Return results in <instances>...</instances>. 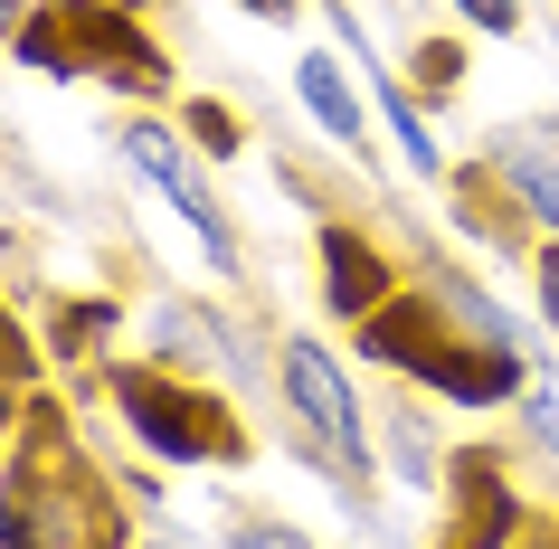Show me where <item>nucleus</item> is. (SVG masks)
I'll return each instance as SVG.
<instances>
[{
    "label": "nucleus",
    "instance_id": "obj_1",
    "mask_svg": "<svg viewBox=\"0 0 559 549\" xmlns=\"http://www.w3.org/2000/svg\"><path fill=\"white\" fill-rule=\"evenodd\" d=\"M20 58L38 67V76H86V86H123V95H162L171 86V58L143 38V20L133 10H115V0H38L29 29L10 38Z\"/></svg>",
    "mask_w": 559,
    "mask_h": 549
},
{
    "label": "nucleus",
    "instance_id": "obj_2",
    "mask_svg": "<svg viewBox=\"0 0 559 549\" xmlns=\"http://www.w3.org/2000/svg\"><path fill=\"white\" fill-rule=\"evenodd\" d=\"M0 549H115V502L76 474L67 427H29V455L0 484Z\"/></svg>",
    "mask_w": 559,
    "mask_h": 549
},
{
    "label": "nucleus",
    "instance_id": "obj_3",
    "mask_svg": "<svg viewBox=\"0 0 559 549\" xmlns=\"http://www.w3.org/2000/svg\"><path fill=\"white\" fill-rule=\"evenodd\" d=\"M275 389H285V407H295V427H304V455L323 464L342 492H360L370 474H380L370 407H360V389H352V370H342V350H332V342L285 332V342H275Z\"/></svg>",
    "mask_w": 559,
    "mask_h": 549
},
{
    "label": "nucleus",
    "instance_id": "obj_4",
    "mask_svg": "<svg viewBox=\"0 0 559 549\" xmlns=\"http://www.w3.org/2000/svg\"><path fill=\"white\" fill-rule=\"evenodd\" d=\"M105 398H115L123 435H133L152 464H237V445H247L209 379L152 370V360H115V370H105Z\"/></svg>",
    "mask_w": 559,
    "mask_h": 549
},
{
    "label": "nucleus",
    "instance_id": "obj_5",
    "mask_svg": "<svg viewBox=\"0 0 559 549\" xmlns=\"http://www.w3.org/2000/svg\"><path fill=\"white\" fill-rule=\"evenodd\" d=\"M115 152H123V171H133V180H152V190H162V200L190 218V237H200V265L228 285V275H237V228H228L218 180H209V171H200V152H190V133H171L162 115H133V123L115 133Z\"/></svg>",
    "mask_w": 559,
    "mask_h": 549
},
{
    "label": "nucleus",
    "instance_id": "obj_6",
    "mask_svg": "<svg viewBox=\"0 0 559 549\" xmlns=\"http://www.w3.org/2000/svg\"><path fill=\"white\" fill-rule=\"evenodd\" d=\"M484 171H493V190H512V200L559 237V115L493 123V133H484Z\"/></svg>",
    "mask_w": 559,
    "mask_h": 549
},
{
    "label": "nucleus",
    "instance_id": "obj_7",
    "mask_svg": "<svg viewBox=\"0 0 559 549\" xmlns=\"http://www.w3.org/2000/svg\"><path fill=\"white\" fill-rule=\"evenodd\" d=\"M445 492H455V540L445 549H502L512 540V521H522V502H512V484H502V464L493 455H465V464H445Z\"/></svg>",
    "mask_w": 559,
    "mask_h": 549
},
{
    "label": "nucleus",
    "instance_id": "obj_8",
    "mask_svg": "<svg viewBox=\"0 0 559 549\" xmlns=\"http://www.w3.org/2000/svg\"><path fill=\"white\" fill-rule=\"evenodd\" d=\"M295 105L313 115V133H323L332 152H360V133H370V105H360L352 67L332 58V48H304V58H295Z\"/></svg>",
    "mask_w": 559,
    "mask_h": 549
},
{
    "label": "nucleus",
    "instance_id": "obj_9",
    "mask_svg": "<svg viewBox=\"0 0 559 549\" xmlns=\"http://www.w3.org/2000/svg\"><path fill=\"white\" fill-rule=\"evenodd\" d=\"M313 237H323V294H332V313H342V322L380 313L389 294H399V265H389L360 228H313Z\"/></svg>",
    "mask_w": 559,
    "mask_h": 549
},
{
    "label": "nucleus",
    "instance_id": "obj_10",
    "mask_svg": "<svg viewBox=\"0 0 559 549\" xmlns=\"http://www.w3.org/2000/svg\"><path fill=\"white\" fill-rule=\"evenodd\" d=\"M380 115H389V133H399V152H408V171H417V180H437V171H445V152H437V123L417 115V95L399 86V76H380Z\"/></svg>",
    "mask_w": 559,
    "mask_h": 549
},
{
    "label": "nucleus",
    "instance_id": "obj_11",
    "mask_svg": "<svg viewBox=\"0 0 559 549\" xmlns=\"http://www.w3.org/2000/svg\"><path fill=\"white\" fill-rule=\"evenodd\" d=\"M389 474H399L408 492L445 484V445H437L427 427H417V407H399V417H389Z\"/></svg>",
    "mask_w": 559,
    "mask_h": 549
},
{
    "label": "nucleus",
    "instance_id": "obj_12",
    "mask_svg": "<svg viewBox=\"0 0 559 549\" xmlns=\"http://www.w3.org/2000/svg\"><path fill=\"white\" fill-rule=\"evenodd\" d=\"M218 549H313V540H304L295 521H228V540H218Z\"/></svg>",
    "mask_w": 559,
    "mask_h": 549
},
{
    "label": "nucleus",
    "instance_id": "obj_13",
    "mask_svg": "<svg viewBox=\"0 0 559 549\" xmlns=\"http://www.w3.org/2000/svg\"><path fill=\"white\" fill-rule=\"evenodd\" d=\"M455 20L484 29V38H512V29H522V0H455Z\"/></svg>",
    "mask_w": 559,
    "mask_h": 549
},
{
    "label": "nucleus",
    "instance_id": "obj_14",
    "mask_svg": "<svg viewBox=\"0 0 559 549\" xmlns=\"http://www.w3.org/2000/svg\"><path fill=\"white\" fill-rule=\"evenodd\" d=\"M531 294H540V322L559 332V237L540 247V256H531Z\"/></svg>",
    "mask_w": 559,
    "mask_h": 549
},
{
    "label": "nucleus",
    "instance_id": "obj_15",
    "mask_svg": "<svg viewBox=\"0 0 559 549\" xmlns=\"http://www.w3.org/2000/svg\"><path fill=\"white\" fill-rule=\"evenodd\" d=\"M29 10H38V0H0V48H10V38L29 29Z\"/></svg>",
    "mask_w": 559,
    "mask_h": 549
},
{
    "label": "nucleus",
    "instance_id": "obj_16",
    "mask_svg": "<svg viewBox=\"0 0 559 549\" xmlns=\"http://www.w3.org/2000/svg\"><path fill=\"white\" fill-rule=\"evenodd\" d=\"M247 10H257V20H275V29L295 20V0H247Z\"/></svg>",
    "mask_w": 559,
    "mask_h": 549
},
{
    "label": "nucleus",
    "instance_id": "obj_17",
    "mask_svg": "<svg viewBox=\"0 0 559 549\" xmlns=\"http://www.w3.org/2000/svg\"><path fill=\"white\" fill-rule=\"evenodd\" d=\"M143 549H180V540H171V530H143Z\"/></svg>",
    "mask_w": 559,
    "mask_h": 549
}]
</instances>
